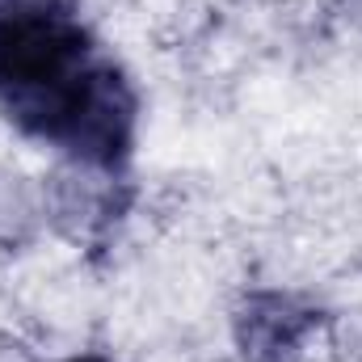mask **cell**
I'll return each instance as SVG.
<instances>
[{
  "label": "cell",
  "instance_id": "obj_1",
  "mask_svg": "<svg viewBox=\"0 0 362 362\" xmlns=\"http://www.w3.org/2000/svg\"><path fill=\"white\" fill-rule=\"evenodd\" d=\"M0 105L21 131L97 169L122 165L135 139V93L68 0L0 8Z\"/></svg>",
  "mask_w": 362,
  "mask_h": 362
},
{
  "label": "cell",
  "instance_id": "obj_2",
  "mask_svg": "<svg viewBox=\"0 0 362 362\" xmlns=\"http://www.w3.org/2000/svg\"><path fill=\"white\" fill-rule=\"evenodd\" d=\"M308 325H312V312L295 308L282 295H262L245 312V354L253 362H262V358L278 362L282 354H291L299 346Z\"/></svg>",
  "mask_w": 362,
  "mask_h": 362
},
{
  "label": "cell",
  "instance_id": "obj_3",
  "mask_svg": "<svg viewBox=\"0 0 362 362\" xmlns=\"http://www.w3.org/2000/svg\"><path fill=\"white\" fill-rule=\"evenodd\" d=\"M72 362H101V358H72Z\"/></svg>",
  "mask_w": 362,
  "mask_h": 362
}]
</instances>
